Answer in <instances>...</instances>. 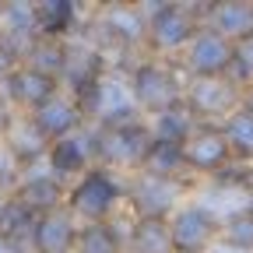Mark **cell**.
Wrapping results in <instances>:
<instances>
[{
  "mask_svg": "<svg viewBox=\"0 0 253 253\" xmlns=\"http://www.w3.org/2000/svg\"><path fill=\"white\" fill-rule=\"evenodd\" d=\"M225 239H229V246L253 250V208L236 211V214L225 221Z\"/></svg>",
  "mask_w": 253,
  "mask_h": 253,
  "instance_id": "cell-27",
  "label": "cell"
},
{
  "mask_svg": "<svg viewBox=\"0 0 253 253\" xmlns=\"http://www.w3.org/2000/svg\"><path fill=\"white\" fill-rule=\"evenodd\" d=\"M78 229H74V218L71 211H49V214H39L36 221V236H32V250L36 253H71L78 246Z\"/></svg>",
  "mask_w": 253,
  "mask_h": 253,
  "instance_id": "cell-10",
  "label": "cell"
},
{
  "mask_svg": "<svg viewBox=\"0 0 253 253\" xmlns=\"http://www.w3.org/2000/svg\"><path fill=\"white\" fill-rule=\"evenodd\" d=\"M11 99V106H21L25 113H36V109H42L49 99H56L60 95V81L56 78H46V74H39V71H32V67H18L7 81H4V88H0Z\"/></svg>",
  "mask_w": 253,
  "mask_h": 253,
  "instance_id": "cell-4",
  "label": "cell"
},
{
  "mask_svg": "<svg viewBox=\"0 0 253 253\" xmlns=\"http://www.w3.org/2000/svg\"><path fill=\"white\" fill-rule=\"evenodd\" d=\"M0 36H7L21 49V56H25V49L42 36V32H39V11H36V4H28V0L0 4Z\"/></svg>",
  "mask_w": 253,
  "mask_h": 253,
  "instance_id": "cell-12",
  "label": "cell"
},
{
  "mask_svg": "<svg viewBox=\"0 0 253 253\" xmlns=\"http://www.w3.org/2000/svg\"><path fill=\"white\" fill-rule=\"evenodd\" d=\"M11 120H14V109H11V99L4 91H0V141H4V134H7V126H11Z\"/></svg>",
  "mask_w": 253,
  "mask_h": 253,
  "instance_id": "cell-31",
  "label": "cell"
},
{
  "mask_svg": "<svg viewBox=\"0 0 253 253\" xmlns=\"http://www.w3.org/2000/svg\"><path fill=\"white\" fill-rule=\"evenodd\" d=\"M95 155H99V130H95V134L78 130V134L63 137V141H56L49 148V169H53L56 179H63V176H71V172L88 169V162H91Z\"/></svg>",
  "mask_w": 253,
  "mask_h": 253,
  "instance_id": "cell-7",
  "label": "cell"
},
{
  "mask_svg": "<svg viewBox=\"0 0 253 253\" xmlns=\"http://www.w3.org/2000/svg\"><path fill=\"white\" fill-rule=\"evenodd\" d=\"M0 253H21V250H18L11 239H4V236H0Z\"/></svg>",
  "mask_w": 253,
  "mask_h": 253,
  "instance_id": "cell-32",
  "label": "cell"
},
{
  "mask_svg": "<svg viewBox=\"0 0 253 253\" xmlns=\"http://www.w3.org/2000/svg\"><path fill=\"white\" fill-rule=\"evenodd\" d=\"M232 102H236L232 84L218 81V78H201L194 88H190V109H194V113H204V116L225 113Z\"/></svg>",
  "mask_w": 253,
  "mask_h": 253,
  "instance_id": "cell-19",
  "label": "cell"
},
{
  "mask_svg": "<svg viewBox=\"0 0 253 253\" xmlns=\"http://www.w3.org/2000/svg\"><path fill=\"white\" fill-rule=\"evenodd\" d=\"M18 67H21V49L7 36H0V81H7Z\"/></svg>",
  "mask_w": 253,
  "mask_h": 253,
  "instance_id": "cell-29",
  "label": "cell"
},
{
  "mask_svg": "<svg viewBox=\"0 0 253 253\" xmlns=\"http://www.w3.org/2000/svg\"><path fill=\"white\" fill-rule=\"evenodd\" d=\"M151 144H155V134L141 123L99 130V158L109 166H144Z\"/></svg>",
  "mask_w": 253,
  "mask_h": 253,
  "instance_id": "cell-1",
  "label": "cell"
},
{
  "mask_svg": "<svg viewBox=\"0 0 253 253\" xmlns=\"http://www.w3.org/2000/svg\"><path fill=\"white\" fill-rule=\"evenodd\" d=\"M78 253H120V236L109 229V225H88V229H81V236H78V246H74Z\"/></svg>",
  "mask_w": 253,
  "mask_h": 253,
  "instance_id": "cell-26",
  "label": "cell"
},
{
  "mask_svg": "<svg viewBox=\"0 0 253 253\" xmlns=\"http://www.w3.org/2000/svg\"><path fill=\"white\" fill-rule=\"evenodd\" d=\"M186 166V158H183V148L179 144H162V141H155L148 158H144V172L151 176H166V179H176V172Z\"/></svg>",
  "mask_w": 253,
  "mask_h": 253,
  "instance_id": "cell-24",
  "label": "cell"
},
{
  "mask_svg": "<svg viewBox=\"0 0 253 253\" xmlns=\"http://www.w3.org/2000/svg\"><path fill=\"white\" fill-rule=\"evenodd\" d=\"M190 113H194V109H183V106L158 113V120H155V141H162V144H179V148H183V144L190 141V134L197 130Z\"/></svg>",
  "mask_w": 253,
  "mask_h": 253,
  "instance_id": "cell-22",
  "label": "cell"
},
{
  "mask_svg": "<svg viewBox=\"0 0 253 253\" xmlns=\"http://www.w3.org/2000/svg\"><path fill=\"white\" fill-rule=\"evenodd\" d=\"M225 141H229V148L236 151V155H253V113L250 109H239V113H232L229 116V123H225Z\"/></svg>",
  "mask_w": 253,
  "mask_h": 253,
  "instance_id": "cell-25",
  "label": "cell"
},
{
  "mask_svg": "<svg viewBox=\"0 0 253 253\" xmlns=\"http://www.w3.org/2000/svg\"><path fill=\"white\" fill-rule=\"evenodd\" d=\"M246 109H250V113H253V91H250V95H246Z\"/></svg>",
  "mask_w": 253,
  "mask_h": 253,
  "instance_id": "cell-33",
  "label": "cell"
},
{
  "mask_svg": "<svg viewBox=\"0 0 253 253\" xmlns=\"http://www.w3.org/2000/svg\"><path fill=\"white\" fill-rule=\"evenodd\" d=\"M130 250L134 253H176L169 225L158 221V218H141L137 221L134 232H130Z\"/></svg>",
  "mask_w": 253,
  "mask_h": 253,
  "instance_id": "cell-21",
  "label": "cell"
},
{
  "mask_svg": "<svg viewBox=\"0 0 253 253\" xmlns=\"http://www.w3.org/2000/svg\"><path fill=\"white\" fill-rule=\"evenodd\" d=\"M176 197H179V183L166 179V176H151V172H141L134 190H130V201H134L137 214L141 218H158V221L176 204Z\"/></svg>",
  "mask_w": 253,
  "mask_h": 253,
  "instance_id": "cell-8",
  "label": "cell"
},
{
  "mask_svg": "<svg viewBox=\"0 0 253 253\" xmlns=\"http://www.w3.org/2000/svg\"><path fill=\"white\" fill-rule=\"evenodd\" d=\"M102 28L116 42H134V39H141V32L148 28V21H144V11H137L130 4H113L102 14Z\"/></svg>",
  "mask_w": 253,
  "mask_h": 253,
  "instance_id": "cell-20",
  "label": "cell"
},
{
  "mask_svg": "<svg viewBox=\"0 0 253 253\" xmlns=\"http://www.w3.org/2000/svg\"><path fill=\"white\" fill-rule=\"evenodd\" d=\"M169 232H172L176 253H201L214 239V218L204 208H183L169 221Z\"/></svg>",
  "mask_w": 253,
  "mask_h": 253,
  "instance_id": "cell-9",
  "label": "cell"
},
{
  "mask_svg": "<svg viewBox=\"0 0 253 253\" xmlns=\"http://www.w3.org/2000/svg\"><path fill=\"white\" fill-rule=\"evenodd\" d=\"M36 11H39V32L46 39H63L78 14L71 0H42V4H36Z\"/></svg>",
  "mask_w": 253,
  "mask_h": 253,
  "instance_id": "cell-23",
  "label": "cell"
},
{
  "mask_svg": "<svg viewBox=\"0 0 253 253\" xmlns=\"http://www.w3.org/2000/svg\"><path fill=\"white\" fill-rule=\"evenodd\" d=\"M148 32H151V42L162 46V49H176L183 42H194V18H190L186 7H176V4H166L151 21H148Z\"/></svg>",
  "mask_w": 253,
  "mask_h": 253,
  "instance_id": "cell-14",
  "label": "cell"
},
{
  "mask_svg": "<svg viewBox=\"0 0 253 253\" xmlns=\"http://www.w3.org/2000/svg\"><path fill=\"white\" fill-rule=\"evenodd\" d=\"M32 120H36L39 130L49 137V144H56V141H63V137L78 134V126H81L84 116H81V109H78L74 99H67V95H56V99H49L42 109L32 113Z\"/></svg>",
  "mask_w": 253,
  "mask_h": 253,
  "instance_id": "cell-13",
  "label": "cell"
},
{
  "mask_svg": "<svg viewBox=\"0 0 253 253\" xmlns=\"http://www.w3.org/2000/svg\"><path fill=\"white\" fill-rule=\"evenodd\" d=\"M120 201V186L116 179L106 172V169H91L78 179V186L71 190V214H81L88 218L91 225H99V221L113 211V204Z\"/></svg>",
  "mask_w": 253,
  "mask_h": 253,
  "instance_id": "cell-2",
  "label": "cell"
},
{
  "mask_svg": "<svg viewBox=\"0 0 253 253\" xmlns=\"http://www.w3.org/2000/svg\"><path fill=\"white\" fill-rule=\"evenodd\" d=\"M232 67H239V74H243V78H253V39H246V42L236 49Z\"/></svg>",
  "mask_w": 253,
  "mask_h": 253,
  "instance_id": "cell-30",
  "label": "cell"
},
{
  "mask_svg": "<svg viewBox=\"0 0 253 253\" xmlns=\"http://www.w3.org/2000/svg\"><path fill=\"white\" fill-rule=\"evenodd\" d=\"M21 183V162L11 155V148L0 141V194H14Z\"/></svg>",
  "mask_w": 253,
  "mask_h": 253,
  "instance_id": "cell-28",
  "label": "cell"
},
{
  "mask_svg": "<svg viewBox=\"0 0 253 253\" xmlns=\"http://www.w3.org/2000/svg\"><path fill=\"white\" fill-rule=\"evenodd\" d=\"M36 221H39V214H32L25 204H18L14 197H7V204L0 208V236L11 239L25 253L32 246V236H36Z\"/></svg>",
  "mask_w": 253,
  "mask_h": 253,
  "instance_id": "cell-18",
  "label": "cell"
},
{
  "mask_svg": "<svg viewBox=\"0 0 253 253\" xmlns=\"http://www.w3.org/2000/svg\"><path fill=\"white\" fill-rule=\"evenodd\" d=\"M4 144L11 148V155L21 162V169L42 162V158H49V137L39 130V123L32 120V113H14L7 134H4Z\"/></svg>",
  "mask_w": 253,
  "mask_h": 253,
  "instance_id": "cell-5",
  "label": "cell"
},
{
  "mask_svg": "<svg viewBox=\"0 0 253 253\" xmlns=\"http://www.w3.org/2000/svg\"><path fill=\"white\" fill-rule=\"evenodd\" d=\"M21 67H32V71H39L46 78H63V67H67V42L63 39H46L39 36L36 42H32L21 56Z\"/></svg>",
  "mask_w": 253,
  "mask_h": 253,
  "instance_id": "cell-16",
  "label": "cell"
},
{
  "mask_svg": "<svg viewBox=\"0 0 253 253\" xmlns=\"http://www.w3.org/2000/svg\"><path fill=\"white\" fill-rule=\"evenodd\" d=\"M130 88H134L137 106H144L151 113H166V109L179 106V84H176V78L166 67H158V63H144V67H137Z\"/></svg>",
  "mask_w": 253,
  "mask_h": 253,
  "instance_id": "cell-3",
  "label": "cell"
},
{
  "mask_svg": "<svg viewBox=\"0 0 253 253\" xmlns=\"http://www.w3.org/2000/svg\"><path fill=\"white\" fill-rule=\"evenodd\" d=\"M211 25L221 39H253V4H214L211 7Z\"/></svg>",
  "mask_w": 253,
  "mask_h": 253,
  "instance_id": "cell-17",
  "label": "cell"
},
{
  "mask_svg": "<svg viewBox=\"0 0 253 253\" xmlns=\"http://www.w3.org/2000/svg\"><path fill=\"white\" fill-rule=\"evenodd\" d=\"M229 141H225V130H214V126H197L194 134H190V141L183 144V158H186V166H194V169H221L225 166V158H229Z\"/></svg>",
  "mask_w": 253,
  "mask_h": 253,
  "instance_id": "cell-11",
  "label": "cell"
},
{
  "mask_svg": "<svg viewBox=\"0 0 253 253\" xmlns=\"http://www.w3.org/2000/svg\"><path fill=\"white\" fill-rule=\"evenodd\" d=\"M7 197H11V194H0V208H4V204H7Z\"/></svg>",
  "mask_w": 253,
  "mask_h": 253,
  "instance_id": "cell-34",
  "label": "cell"
},
{
  "mask_svg": "<svg viewBox=\"0 0 253 253\" xmlns=\"http://www.w3.org/2000/svg\"><path fill=\"white\" fill-rule=\"evenodd\" d=\"M236 60V46L229 39H221L218 32H201V36H194V42H190V71H194L197 78H218L221 71H229Z\"/></svg>",
  "mask_w": 253,
  "mask_h": 253,
  "instance_id": "cell-6",
  "label": "cell"
},
{
  "mask_svg": "<svg viewBox=\"0 0 253 253\" xmlns=\"http://www.w3.org/2000/svg\"><path fill=\"white\" fill-rule=\"evenodd\" d=\"M11 197L18 204H25L32 214H49V211H56L63 204V183L53 172L49 176H25Z\"/></svg>",
  "mask_w": 253,
  "mask_h": 253,
  "instance_id": "cell-15",
  "label": "cell"
}]
</instances>
